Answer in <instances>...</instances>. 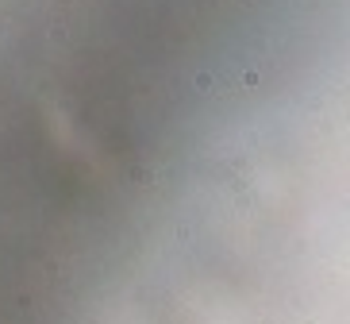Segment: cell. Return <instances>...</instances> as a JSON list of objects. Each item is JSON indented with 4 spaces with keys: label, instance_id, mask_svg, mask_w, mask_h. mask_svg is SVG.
<instances>
[{
    "label": "cell",
    "instance_id": "6da1fadb",
    "mask_svg": "<svg viewBox=\"0 0 350 324\" xmlns=\"http://www.w3.org/2000/svg\"><path fill=\"white\" fill-rule=\"evenodd\" d=\"M196 89H200V93H212V89H216V74L200 70V74H196Z\"/></svg>",
    "mask_w": 350,
    "mask_h": 324
},
{
    "label": "cell",
    "instance_id": "7a4b0ae2",
    "mask_svg": "<svg viewBox=\"0 0 350 324\" xmlns=\"http://www.w3.org/2000/svg\"><path fill=\"white\" fill-rule=\"evenodd\" d=\"M258 81H262V74H258V70H247V74H243V85H247V89H254Z\"/></svg>",
    "mask_w": 350,
    "mask_h": 324
}]
</instances>
